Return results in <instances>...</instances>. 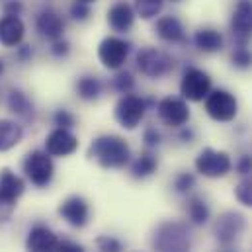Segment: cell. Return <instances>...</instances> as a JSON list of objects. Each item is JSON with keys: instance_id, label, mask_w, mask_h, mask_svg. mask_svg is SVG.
Instances as JSON below:
<instances>
[{"instance_id": "cell-1", "label": "cell", "mask_w": 252, "mask_h": 252, "mask_svg": "<svg viewBox=\"0 0 252 252\" xmlns=\"http://www.w3.org/2000/svg\"><path fill=\"white\" fill-rule=\"evenodd\" d=\"M88 157L94 158L102 168H124L131 158V151L122 137L102 135L92 141Z\"/></svg>"}, {"instance_id": "cell-2", "label": "cell", "mask_w": 252, "mask_h": 252, "mask_svg": "<svg viewBox=\"0 0 252 252\" xmlns=\"http://www.w3.org/2000/svg\"><path fill=\"white\" fill-rule=\"evenodd\" d=\"M153 247L157 252H191L188 227L180 221H164L153 235Z\"/></svg>"}, {"instance_id": "cell-3", "label": "cell", "mask_w": 252, "mask_h": 252, "mask_svg": "<svg viewBox=\"0 0 252 252\" xmlns=\"http://www.w3.org/2000/svg\"><path fill=\"white\" fill-rule=\"evenodd\" d=\"M24 189V180L16 172H12L10 168L0 170V225L12 217L14 207L22 197Z\"/></svg>"}, {"instance_id": "cell-4", "label": "cell", "mask_w": 252, "mask_h": 252, "mask_svg": "<svg viewBox=\"0 0 252 252\" xmlns=\"http://www.w3.org/2000/svg\"><path fill=\"white\" fill-rule=\"evenodd\" d=\"M24 172L33 186H37V188L49 186L55 176V164H53L51 155L45 151L28 153V157L24 158Z\"/></svg>"}, {"instance_id": "cell-5", "label": "cell", "mask_w": 252, "mask_h": 252, "mask_svg": "<svg viewBox=\"0 0 252 252\" xmlns=\"http://www.w3.org/2000/svg\"><path fill=\"white\" fill-rule=\"evenodd\" d=\"M231 168L233 162L225 151H215L207 147L195 157V170L207 178H223L231 172Z\"/></svg>"}, {"instance_id": "cell-6", "label": "cell", "mask_w": 252, "mask_h": 252, "mask_svg": "<svg viewBox=\"0 0 252 252\" xmlns=\"http://www.w3.org/2000/svg\"><path fill=\"white\" fill-rule=\"evenodd\" d=\"M205 112L215 122H233L239 112L237 98L227 90H211L205 98Z\"/></svg>"}, {"instance_id": "cell-7", "label": "cell", "mask_w": 252, "mask_h": 252, "mask_svg": "<svg viewBox=\"0 0 252 252\" xmlns=\"http://www.w3.org/2000/svg\"><path fill=\"white\" fill-rule=\"evenodd\" d=\"M137 68L149 76V78H158V76H164L168 74L172 68H174V61L170 55H166L164 51L160 49H155V47H145L137 53Z\"/></svg>"}, {"instance_id": "cell-8", "label": "cell", "mask_w": 252, "mask_h": 252, "mask_svg": "<svg viewBox=\"0 0 252 252\" xmlns=\"http://www.w3.org/2000/svg\"><path fill=\"white\" fill-rule=\"evenodd\" d=\"M147 112V100L137 94H124L116 104V120L126 129H135L143 122Z\"/></svg>"}, {"instance_id": "cell-9", "label": "cell", "mask_w": 252, "mask_h": 252, "mask_svg": "<svg viewBox=\"0 0 252 252\" xmlns=\"http://www.w3.org/2000/svg\"><path fill=\"white\" fill-rule=\"evenodd\" d=\"M129 51H131L129 41L122 39V37H116V35H110V37L102 39V43L98 45V59L106 68L120 70L126 64Z\"/></svg>"}, {"instance_id": "cell-10", "label": "cell", "mask_w": 252, "mask_h": 252, "mask_svg": "<svg viewBox=\"0 0 252 252\" xmlns=\"http://www.w3.org/2000/svg\"><path fill=\"white\" fill-rule=\"evenodd\" d=\"M211 92V78L201 68H188L180 82V94L184 100L189 102H201Z\"/></svg>"}, {"instance_id": "cell-11", "label": "cell", "mask_w": 252, "mask_h": 252, "mask_svg": "<svg viewBox=\"0 0 252 252\" xmlns=\"http://www.w3.org/2000/svg\"><path fill=\"white\" fill-rule=\"evenodd\" d=\"M158 118L162 124L168 127H184L189 120V108L184 98H176V96H166L158 102L157 106Z\"/></svg>"}, {"instance_id": "cell-12", "label": "cell", "mask_w": 252, "mask_h": 252, "mask_svg": "<svg viewBox=\"0 0 252 252\" xmlns=\"http://www.w3.org/2000/svg\"><path fill=\"white\" fill-rule=\"evenodd\" d=\"M231 32L239 45L252 39V0H239L231 16Z\"/></svg>"}, {"instance_id": "cell-13", "label": "cell", "mask_w": 252, "mask_h": 252, "mask_svg": "<svg viewBox=\"0 0 252 252\" xmlns=\"http://www.w3.org/2000/svg\"><path fill=\"white\" fill-rule=\"evenodd\" d=\"M245 215H241L239 211H225L223 215H219V219L215 221V239L223 245L229 247L243 231H245Z\"/></svg>"}, {"instance_id": "cell-14", "label": "cell", "mask_w": 252, "mask_h": 252, "mask_svg": "<svg viewBox=\"0 0 252 252\" xmlns=\"http://www.w3.org/2000/svg\"><path fill=\"white\" fill-rule=\"evenodd\" d=\"M35 32L47 41L61 39L64 33V22L61 18V14L55 12L53 8H43L35 16Z\"/></svg>"}, {"instance_id": "cell-15", "label": "cell", "mask_w": 252, "mask_h": 252, "mask_svg": "<svg viewBox=\"0 0 252 252\" xmlns=\"http://www.w3.org/2000/svg\"><path fill=\"white\" fill-rule=\"evenodd\" d=\"M59 215L63 217L64 221L70 225V227H84L88 223V217H90V207L86 203L84 197L80 195H70L66 197L63 203L59 205Z\"/></svg>"}, {"instance_id": "cell-16", "label": "cell", "mask_w": 252, "mask_h": 252, "mask_svg": "<svg viewBox=\"0 0 252 252\" xmlns=\"http://www.w3.org/2000/svg\"><path fill=\"white\" fill-rule=\"evenodd\" d=\"M78 149V139L70 133V129L55 127L45 139V153L51 157H68Z\"/></svg>"}, {"instance_id": "cell-17", "label": "cell", "mask_w": 252, "mask_h": 252, "mask_svg": "<svg viewBox=\"0 0 252 252\" xmlns=\"http://www.w3.org/2000/svg\"><path fill=\"white\" fill-rule=\"evenodd\" d=\"M59 237L45 225H35L26 239V251L28 252H57Z\"/></svg>"}, {"instance_id": "cell-18", "label": "cell", "mask_w": 252, "mask_h": 252, "mask_svg": "<svg viewBox=\"0 0 252 252\" xmlns=\"http://www.w3.org/2000/svg\"><path fill=\"white\" fill-rule=\"evenodd\" d=\"M26 37V24L20 16L4 14L0 18V45L4 47H18Z\"/></svg>"}, {"instance_id": "cell-19", "label": "cell", "mask_w": 252, "mask_h": 252, "mask_svg": "<svg viewBox=\"0 0 252 252\" xmlns=\"http://www.w3.org/2000/svg\"><path fill=\"white\" fill-rule=\"evenodd\" d=\"M157 35L168 43H186V32L176 16H162L157 20Z\"/></svg>"}, {"instance_id": "cell-20", "label": "cell", "mask_w": 252, "mask_h": 252, "mask_svg": "<svg viewBox=\"0 0 252 252\" xmlns=\"http://www.w3.org/2000/svg\"><path fill=\"white\" fill-rule=\"evenodd\" d=\"M135 10L133 6H129L127 2H118L108 10V24L112 26V30L120 32V33H127L133 28L135 22Z\"/></svg>"}, {"instance_id": "cell-21", "label": "cell", "mask_w": 252, "mask_h": 252, "mask_svg": "<svg viewBox=\"0 0 252 252\" xmlns=\"http://www.w3.org/2000/svg\"><path fill=\"white\" fill-rule=\"evenodd\" d=\"M6 104H8V110L16 118H20L24 122H32L33 116H35V110H33L32 100L22 90H10L8 92V98H6Z\"/></svg>"}, {"instance_id": "cell-22", "label": "cell", "mask_w": 252, "mask_h": 252, "mask_svg": "<svg viewBox=\"0 0 252 252\" xmlns=\"http://www.w3.org/2000/svg\"><path fill=\"white\" fill-rule=\"evenodd\" d=\"M193 45L203 53H217L223 49V35L213 28H201L193 33Z\"/></svg>"}, {"instance_id": "cell-23", "label": "cell", "mask_w": 252, "mask_h": 252, "mask_svg": "<svg viewBox=\"0 0 252 252\" xmlns=\"http://www.w3.org/2000/svg\"><path fill=\"white\" fill-rule=\"evenodd\" d=\"M24 139V127L12 120H0V153L14 149Z\"/></svg>"}, {"instance_id": "cell-24", "label": "cell", "mask_w": 252, "mask_h": 252, "mask_svg": "<svg viewBox=\"0 0 252 252\" xmlns=\"http://www.w3.org/2000/svg\"><path fill=\"white\" fill-rule=\"evenodd\" d=\"M157 168H158L157 157L151 155V153H141V155L133 160V164H131V174H133V178L143 180V178L153 176V174L157 172Z\"/></svg>"}, {"instance_id": "cell-25", "label": "cell", "mask_w": 252, "mask_h": 252, "mask_svg": "<svg viewBox=\"0 0 252 252\" xmlns=\"http://www.w3.org/2000/svg\"><path fill=\"white\" fill-rule=\"evenodd\" d=\"M76 94L82 100H86V102L98 100L100 94H102V82H100V78H96V76H80L76 80Z\"/></svg>"}, {"instance_id": "cell-26", "label": "cell", "mask_w": 252, "mask_h": 252, "mask_svg": "<svg viewBox=\"0 0 252 252\" xmlns=\"http://www.w3.org/2000/svg\"><path fill=\"white\" fill-rule=\"evenodd\" d=\"M186 211H188V217L189 221L193 225H205L207 219H209V207L203 199L199 197H191L186 205Z\"/></svg>"}, {"instance_id": "cell-27", "label": "cell", "mask_w": 252, "mask_h": 252, "mask_svg": "<svg viewBox=\"0 0 252 252\" xmlns=\"http://www.w3.org/2000/svg\"><path fill=\"white\" fill-rule=\"evenodd\" d=\"M162 6H164V0H135L133 10L143 20H153L162 12Z\"/></svg>"}, {"instance_id": "cell-28", "label": "cell", "mask_w": 252, "mask_h": 252, "mask_svg": "<svg viewBox=\"0 0 252 252\" xmlns=\"http://www.w3.org/2000/svg\"><path fill=\"white\" fill-rule=\"evenodd\" d=\"M235 195H237V199H239L243 205L252 207V172L251 174H247V176L237 184Z\"/></svg>"}, {"instance_id": "cell-29", "label": "cell", "mask_w": 252, "mask_h": 252, "mask_svg": "<svg viewBox=\"0 0 252 252\" xmlns=\"http://www.w3.org/2000/svg\"><path fill=\"white\" fill-rule=\"evenodd\" d=\"M112 86H114V90H118L120 94H129V92L135 88V78L131 76V72L122 70V72H118L116 78L112 80Z\"/></svg>"}, {"instance_id": "cell-30", "label": "cell", "mask_w": 252, "mask_h": 252, "mask_svg": "<svg viewBox=\"0 0 252 252\" xmlns=\"http://www.w3.org/2000/svg\"><path fill=\"white\" fill-rule=\"evenodd\" d=\"M96 247L100 252H124L122 241L116 237H110V235H100L96 239Z\"/></svg>"}, {"instance_id": "cell-31", "label": "cell", "mask_w": 252, "mask_h": 252, "mask_svg": "<svg viewBox=\"0 0 252 252\" xmlns=\"http://www.w3.org/2000/svg\"><path fill=\"white\" fill-rule=\"evenodd\" d=\"M231 59H233V64H235L237 68H249L252 64V51L247 45H239V47L233 51Z\"/></svg>"}, {"instance_id": "cell-32", "label": "cell", "mask_w": 252, "mask_h": 252, "mask_svg": "<svg viewBox=\"0 0 252 252\" xmlns=\"http://www.w3.org/2000/svg\"><path fill=\"white\" fill-rule=\"evenodd\" d=\"M74 116L68 112V110H57L55 114H53V124L57 127H61V129H70V127H74Z\"/></svg>"}, {"instance_id": "cell-33", "label": "cell", "mask_w": 252, "mask_h": 252, "mask_svg": "<svg viewBox=\"0 0 252 252\" xmlns=\"http://www.w3.org/2000/svg\"><path fill=\"white\" fill-rule=\"evenodd\" d=\"M193 184H195V176H193V174H189V172H182V174H178V176H176V180H174V188H176V191H180V193L189 191V189L193 188Z\"/></svg>"}, {"instance_id": "cell-34", "label": "cell", "mask_w": 252, "mask_h": 252, "mask_svg": "<svg viewBox=\"0 0 252 252\" xmlns=\"http://www.w3.org/2000/svg\"><path fill=\"white\" fill-rule=\"evenodd\" d=\"M90 14H92V12H90V6H88L86 2H78V0H74V4L70 6V16H72L74 20H78V22L88 20Z\"/></svg>"}, {"instance_id": "cell-35", "label": "cell", "mask_w": 252, "mask_h": 252, "mask_svg": "<svg viewBox=\"0 0 252 252\" xmlns=\"http://www.w3.org/2000/svg\"><path fill=\"white\" fill-rule=\"evenodd\" d=\"M53 45H51V53L55 55V57H66L68 55V51H70V45H68V41L66 39H57V41H51Z\"/></svg>"}, {"instance_id": "cell-36", "label": "cell", "mask_w": 252, "mask_h": 252, "mask_svg": "<svg viewBox=\"0 0 252 252\" xmlns=\"http://www.w3.org/2000/svg\"><path fill=\"white\" fill-rule=\"evenodd\" d=\"M143 139H145V145H147V147H157V145L160 143V133H158L155 127H147Z\"/></svg>"}, {"instance_id": "cell-37", "label": "cell", "mask_w": 252, "mask_h": 252, "mask_svg": "<svg viewBox=\"0 0 252 252\" xmlns=\"http://www.w3.org/2000/svg\"><path fill=\"white\" fill-rule=\"evenodd\" d=\"M237 172H239V174H243V176L251 174L252 172V157L243 155V157L239 158V162H237Z\"/></svg>"}, {"instance_id": "cell-38", "label": "cell", "mask_w": 252, "mask_h": 252, "mask_svg": "<svg viewBox=\"0 0 252 252\" xmlns=\"http://www.w3.org/2000/svg\"><path fill=\"white\" fill-rule=\"evenodd\" d=\"M22 10H24V6H22V2H20V0H8V2L4 4V14L20 16V14H22Z\"/></svg>"}, {"instance_id": "cell-39", "label": "cell", "mask_w": 252, "mask_h": 252, "mask_svg": "<svg viewBox=\"0 0 252 252\" xmlns=\"http://www.w3.org/2000/svg\"><path fill=\"white\" fill-rule=\"evenodd\" d=\"M32 57H33L32 45H18V49H16V59H18V61H22V63H28Z\"/></svg>"}, {"instance_id": "cell-40", "label": "cell", "mask_w": 252, "mask_h": 252, "mask_svg": "<svg viewBox=\"0 0 252 252\" xmlns=\"http://www.w3.org/2000/svg\"><path fill=\"white\" fill-rule=\"evenodd\" d=\"M57 252H84V249L78 243H72V241H59Z\"/></svg>"}, {"instance_id": "cell-41", "label": "cell", "mask_w": 252, "mask_h": 252, "mask_svg": "<svg viewBox=\"0 0 252 252\" xmlns=\"http://www.w3.org/2000/svg\"><path fill=\"white\" fill-rule=\"evenodd\" d=\"M4 68H6V64H4V61H2V59H0V76H2V74H4Z\"/></svg>"}, {"instance_id": "cell-42", "label": "cell", "mask_w": 252, "mask_h": 252, "mask_svg": "<svg viewBox=\"0 0 252 252\" xmlns=\"http://www.w3.org/2000/svg\"><path fill=\"white\" fill-rule=\"evenodd\" d=\"M78 2H86V4H90V2H94V0H78Z\"/></svg>"}, {"instance_id": "cell-43", "label": "cell", "mask_w": 252, "mask_h": 252, "mask_svg": "<svg viewBox=\"0 0 252 252\" xmlns=\"http://www.w3.org/2000/svg\"><path fill=\"white\" fill-rule=\"evenodd\" d=\"M170 2H180V0H170Z\"/></svg>"}, {"instance_id": "cell-44", "label": "cell", "mask_w": 252, "mask_h": 252, "mask_svg": "<svg viewBox=\"0 0 252 252\" xmlns=\"http://www.w3.org/2000/svg\"><path fill=\"white\" fill-rule=\"evenodd\" d=\"M223 252H235V251H223Z\"/></svg>"}]
</instances>
